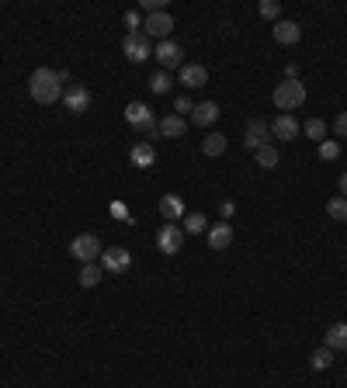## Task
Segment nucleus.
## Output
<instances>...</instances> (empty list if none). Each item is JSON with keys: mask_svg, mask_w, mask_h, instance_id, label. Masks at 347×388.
<instances>
[{"mask_svg": "<svg viewBox=\"0 0 347 388\" xmlns=\"http://www.w3.org/2000/svg\"><path fill=\"white\" fill-rule=\"evenodd\" d=\"M205 229H208V219H205L202 212L184 215V232H195V236H198V232H205Z\"/></svg>", "mask_w": 347, "mask_h": 388, "instance_id": "nucleus-27", "label": "nucleus"}, {"mask_svg": "<svg viewBox=\"0 0 347 388\" xmlns=\"http://www.w3.org/2000/svg\"><path fill=\"white\" fill-rule=\"evenodd\" d=\"M157 246H160V253H167V257L181 253V246H184V229H181L177 222H163L160 232H157Z\"/></svg>", "mask_w": 347, "mask_h": 388, "instance_id": "nucleus-5", "label": "nucleus"}, {"mask_svg": "<svg viewBox=\"0 0 347 388\" xmlns=\"http://www.w3.org/2000/svg\"><path fill=\"white\" fill-rule=\"evenodd\" d=\"M253 156H257V167H264V170H274V167H278V149H274L271 142H267V146H260Z\"/></svg>", "mask_w": 347, "mask_h": 388, "instance_id": "nucleus-23", "label": "nucleus"}, {"mask_svg": "<svg viewBox=\"0 0 347 388\" xmlns=\"http://www.w3.org/2000/svg\"><path fill=\"white\" fill-rule=\"evenodd\" d=\"M340 198H347V174H340Z\"/></svg>", "mask_w": 347, "mask_h": 388, "instance_id": "nucleus-36", "label": "nucleus"}, {"mask_svg": "<svg viewBox=\"0 0 347 388\" xmlns=\"http://www.w3.org/2000/svg\"><path fill=\"white\" fill-rule=\"evenodd\" d=\"M174 108H177L174 115H184V111H195V104H191L188 98H177V101H174Z\"/></svg>", "mask_w": 347, "mask_h": 388, "instance_id": "nucleus-33", "label": "nucleus"}, {"mask_svg": "<svg viewBox=\"0 0 347 388\" xmlns=\"http://www.w3.org/2000/svg\"><path fill=\"white\" fill-rule=\"evenodd\" d=\"M215 122H219V104H215V101H202V104H195V111H191V125L205 129V125H215Z\"/></svg>", "mask_w": 347, "mask_h": 388, "instance_id": "nucleus-15", "label": "nucleus"}, {"mask_svg": "<svg viewBox=\"0 0 347 388\" xmlns=\"http://www.w3.org/2000/svg\"><path fill=\"white\" fill-rule=\"evenodd\" d=\"M101 267L112 270V274H122L132 267V253L125 246H112V250H101Z\"/></svg>", "mask_w": 347, "mask_h": 388, "instance_id": "nucleus-8", "label": "nucleus"}, {"mask_svg": "<svg viewBox=\"0 0 347 388\" xmlns=\"http://www.w3.org/2000/svg\"><path fill=\"white\" fill-rule=\"evenodd\" d=\"M28 94H32L39 104H56L60 94H63V80H60V73L49 70V66H39V70L32 73V80H28Z\"/></svg>", "mask_w": 347, "mask_h": 388, "instance_id": "nucleus-1", "label": "nucleus"}, {"mask_svg": "<svg viewBox=\"0 0 347 388\" xmlns=\"http://www.w3.org/2000/svg\"><path fill=\"white\" fill-rule=\"evenodd\" d=\"M226 146H229V139H226L222 132H208V136L202 139V153H205V156H222Z\"/></svg>", "mask_w": 347, "mask_h": 388, "instance_id": "nucleus-21", "label": "nucleus"}, {"mask_svg": "<svg viewBox=\"0 0 347 388\" xmlns=\"http://www.w3.org/2000/svg\"><path fill=\"white\" fill-rule=\"evenodd\" d=\"M122 53H125L129 63H146L153 56V46H150L146 32H136V35H125L122 39Z\"/></svg>", "mask_w": 347, "mask_h": 388, "instance_id": "nucleus-4", "label": "nucleus"}, {"mask_svg": "<svg viewBox=\"0 0 347 388\" xmlns=\"http://www.w3.org/2000/svg\"><path fill=\"white\" fill-rule=\"evenodd\" d=\"M157 129H160V139H181L188 132V122L181 115H167V118L157 122Z\"/></svg>", "mask_w": 347, "mask_h": 388, "instance_id": "nucleus-16", "label": "nucleus"}, {"mask_svg": "<svg viewBox=\"0 0 347 388\" xmlns=\"http://www.w3.org/2000/svg\"><path fill=\"white\" fill-rule=\"evenodd\" d=\"M101 277H105V267H101V264H84V270H80V288H94V284H101Z\"/></svg>", "mask_w": 347, "mask_h": 388, "instance_id": "nucleus-22", "label": "nucleus"}, {"mask_svg": "<svg viewBox=\"0 0 347 388\" xmlns=\"http://www.w3.org/2000/svg\"><path fill=\"white\" fill-rule=\"evenodd\" d=\"M208 84V70L202 63H184L181 66V87L195 91V87H205Z\"/></svg>", "mask_w": 347, "mask_h": 388, "instance_id": "nucleus-13", "label": "nucleus"}, {"mask_svg": "<svg viewBox=\"0 0 347 388\" xmlns=\"http://www.w3.org/2000/svg\"><path fill=\"white\" fill-rule=\"evenodd\" d=\"M160 215H163L167 222H181V219H184V201H181V194H163V198H160Z\"/></svg>", "mask_w": 347, "mask_h": 388, "instance_id": "nucleus-19", "label": "nucleus"}, {"mask_svg": "<svg viewBox=\"0 0 347 388\" xmlns=\"http://www.w3.org/2000/svg\"><path fill=\"white\" fill-rule=\"evenodd\" d=\"M305 104V87L299 84V80H281L278 87H274V108L281 111V115H292L295 108H302Z\"/></svg>", "mask_w": 347, "mask_h": 388, "instance_id": "nucleus-2", "label": "nucleus"}, {"mask_svg": "<svg viewBox=\"0 0 347 388\" xmlns=\"http://www.w3.org/2000/svg\"><path fill=\"white\" fill-rule=\"evenodd\" d=\"M326 350H333V353L347 350V322H333L326 329Z\"/></svg>", "mask_w": 347, "mask_h": 388, "instance_id": "nucleus-20", "label": "nucleus"}, {"mask_svg": "<svg viewBox=\"0 0 347 388\" xmlns=\"http://www.w3.org/2000/svg\"><path fill=\"white\" fill-rule=\"evenodd\" d=\"M319 156H323L326 163L337 160V156H340V142H337V139H323V142H319Z\"/></svg>", "mask_w": 347, "mask_h": 388, "instance_id": "nucleus-29", "label": "nucleus"}, {"mask_svg": "<svg viewBox=\"0 0 347 388\" xmlns=\"http://www.w3.org/2000/svg\"><path fill=\"white\" fill-rule=\"evenodd\" d=\"M260 15H264V18H271V21H278L281 4H278V0H260Z\"/></svg>", "mask_w": 347, "mask_h": 388, "instance_id": "nucleus-30", "label": "nucleus"}, {"mask_svg": "<svg viewBox=\"0 0 347 388\" xmlns=\"http://www.w3.org/2000/svg\"><path fill=\"white\" fill-rule=\"evenodd\" d=\"M143 28H146V39H160V42H167V39H170V28H174V18H170L167 11H157V15H146Z\"/></svg>", "mask_w": 347, "mask_h": 388, "instance_id": "nucleus-7", "label": "nucleus"}, {"mask_svg": "<svg viewBox=\"0 0 347 388\" xmlns=\"http://www.w3.org/2000/svg\"><path fill=\"white\" fill-rule=\"evenodd\" d=\"M233 243V225L229 222H215L208 229V250H229Z\"/></svg>", "mask_w": 347, "mask_h": 388, "instance_id": "nucleus-18", "label": "nucleus"}, {"mask_svg": "<svg viewBox=\"0 0 347 388\" xmlns=\"http://www.w3.org/2000/svg\"><path fill=\"white\" fill-rule=\"evenodd\" d=\"M219 212H222V219L229 222V219L236 215V205H233V201H222V205H219Z\"/></svg>", "mask_w": 347, "mask_h": 388, "instance_id": "nucleus-34", "label": "nucleus"}, {"mask_svg": "<svg viewBox=\"0 0 347 388\" xmlns=\"http://www.w3.org/2000/svg\"><path fill=\"white\" fill-rule=\"evenodd\" d=\"M326 215H330L333 222H347V198H340V194L330 198V201H326Z\"/></svg>", "mask_w": 347, "mask_h": 388, "instance_id": "nucleus-24", "label": "nucleus"}, {"mask_svg": "<svg viewBox=\"0 0 347 388\" xmlns=\"http://www.w3.org/2000/svg\"><path fill=\"white\" fill-rule=\"evenodd\" d=\"M125 122H129L132 129H139V132H146L150 125H157V122H153V111H150L143 101H132V104H125Z\"/></svg>", "mask_w": 347, "mask_h": 388, "instance_id": "nucleus-11", "label": "nucleus"}, {"mask_svg": "<svg viewBox=\"0 0 347 388\" xmlns=\"http://www.w3.org/2000/svg\"><path fill=\"white\" fill-rule=\"evenodd\" d=\"M271 142V125L267 122H260V118H253L250 125H247V136H243V146L250 149V153H257L260 146H267Z\"/></svg>", "mask_w": 347, "mask_h": 388, "instance_id": "nucleus-9", "label": "nucleus"}, {"mask_svg": "<svg viewBox=\"0 0 347 388\" xmlns=\"http://www.w3.org/2000/svg\"><path fill=\"white\" fill-rule=\"evenodd\" d=\"M122 21H125V28H129V35H136V32L143 28V18H139V11H129V15H125Z\"/></svg>", "mask_w": 347, "mask_h": 388, "instance_id": "nucleus-31", "label": "nucleus"}, {"mask_svg": "<svg viewBox=\"0 0 347 388\" xmlns=\"http://www.w3.org/2000/svg\"><path fill=\"white\" fill-rule=\"evenodd\" d=\"M333 132H337V139H347V111H340V115H337Z\"/></svg>", "mask_w": 347, "mask_h": 388, "instance_id": "nucleus-32", "label": "nucleus"}, {"mask_svg": "<svg viewBox=\"0 0 347 388\" xmlns=\"http://www.w3.org/2000/svg\"><path fill=\"white\" fill-rule=\"evenodd\" d=\"M112 212H115V215H118V219H125V222H132V219H129V212H125V205H122V201H115V205H112Z\"/></svg>", "mask_w": 347, "mask_h": 388, "instance_id": "nucleus-35", "label": "nucleus"}, {"mask_svg": "<svg viewBox=\"0 0 347 388\" xmlns=\"http://www.w3.org/2000/svg\"><path fill=\"white\" fill-rule=\"evenodd\" d=\"M305 136H309V139H316V142H323V139H326V122L309 118V122H305Z\"/></svg>", "mask_w": 347, "mask_h": 388, "instance_id": "nucleus-28", "label": "nucleus"}, {"mask_svg": "<svg viewBox=\"0 0 347 388\" xmlns=\"http://www.w3.org/2000/svg\"><path fill=\"white\" fill-rule=\"evenodd\" d=\"M299 136V122H295V115H278L274 122H271V139H285V142H292Z\"/></svg>", "mask_w": 347, "mask_h": 388, "instance_id": "nucleus-14", "label": "nucleus"}, {"mask_svg": "<svg viewBox=\"0 0 347 388\" xmlns=\"http://www.w3.org/2000/svg\"><path fill=\"white\" fill-rule=\"evenodd\" d=\"M271 35H274L278 46H295V42L302 39V28H299L295 21H288V18H278L274 28H271Z\"/></svg>", "mask_w": 347, "mask_h": 388, "instance_id": "nucleus-12", "label": "nucleus"}, {"mask_svg": "<svg viewBox=\"0 0 347 388\" xmlns=\"http://www.w3.org/2000/svg\"><path fill=\"white\" fill-rule=\"evenodd\" d=\"M129 160H132V167H139V170H150V167L157 163V149H153L150 142H136V146L129 149Z\"/></svg>", "mask_w": 347, "mask_h": 388, "instance_id": "nucleus-17", "label": "nucleus"}, {"mask_svg": "<svg viewBox=\"0 0 347 388\" xmlns=\"http://www.w3.org/2000/svg\"><path fill=\"white\" fill-rule=\"evenodd\" d=\"M63 104H66V111L84 115V111H91V91H87V87H80V84H73V87H66Z\"/></svg>", "mask_w": 347, "mask_h": 388, "instance_id": "nucleus-10", "label": "nucleus"}, {"mask_svg": "<svg viewBox=\"0 0 347 388\" xmlns=\"http://www.w3.org/2000/svg\"><path fill=\"white\" fill-rule=\"evenodd\" d=\"M309 364H312V371H326V367L333 364V350H326V347H319V350H312V357H309Z\"/></svg>", "mask_w": 347, "mask_h": 388, "instance_id": "nucleus-26", "label": "nucleus"}, {"mask_svg": "<svg viewBox=\"0 0 347 388\" xmlns=\"http://www.w3.org/2000/svg\"><path fill=\"white\" fill-rule=\"evenodd\" d=\"M153 56H157V63L163 66V73H170V70H181L184 66V49L177 46V42H160L157 49H153Z\"/></svg>", "mask_w": 347, "mask_h": 388, "instance_id": "nucleus-6", "label": "nucleus"}, {"mask_svg": "<svg viewBox=\"0 0 347 388\" xmlns=\"http://www.w3.org/2000/svg\"><path fill=\"white\" fill-rule=\"evenodd\" d=\"M170 84H174V80H170V73H163V70H157V73L150 77V91H153V94H170Z\"/></svg>", "mask_w": 347, "mask_h": 388, "instance_id": "nucleus-25", "label": "nucleus"}, {"mask_svg": "<svg viewBox=\"0 0 347 388\" xmlns=\"http://www.w3.org/2000/svg\"><path fill=\"white\" fill-rule=\"evenodd\" d=\"M70 253L80 260V264H98L101 260V243L94 232H80L73 243H70Z\"/></svg>", "mask_w": 347, "mask_h": 388, "instance_id": "nucleus-3", "label": "nucleus"}]
</instances>
